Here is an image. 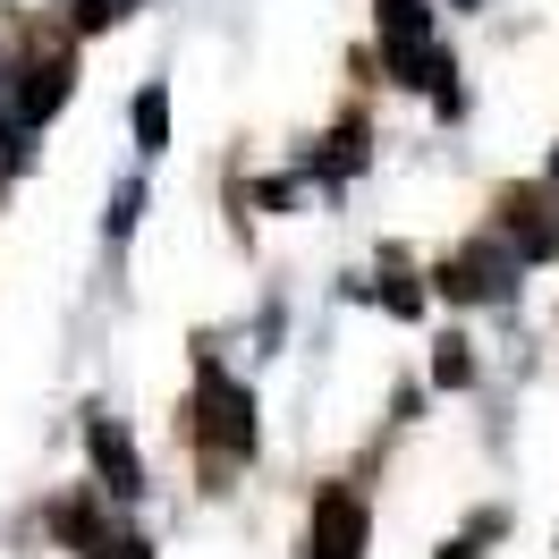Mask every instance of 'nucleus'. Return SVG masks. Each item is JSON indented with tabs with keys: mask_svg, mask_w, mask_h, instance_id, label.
<instances>
[{
	"mask_svg": "<svg viewBox=\"0 0 559 559\" xmlns=\"http://www.w3.org/2000/svg\"><path fill=\"white\" fill-rule=\"evenodd\" d=\"M85 559H153V543H136V534H103Z\"/></svg>",
	"mask_w": 559,
	"mask_h": 559,
	"instance_id": "9",
	"label": "nucleus"
},
{
	"mask_svg": "<svg viewBox=\"0 0 559 559\" xmlns=\"http://www.w3.org/2000/svg\"><path fill=\"white\" fill-rule=\"evenodd\" d=\"M187 441H212V450L246 457L254 450V399H246L212 356H195V399H187Z\"/></svg>",
	"mask_w": 559,
	"mask_h": 559,
	"instance_id": "1",
	"label": "nucleus"
},
{
	"mask_svg": "<svg viewBox=\"0 0 559 559\" xmlns=\"http://www.w3.org/2000/svg\"><path fill=\"white\" fill-rule=\"evenodd\" d=\"M509 288H518V254H500V246H466V254L441 263V297H475V306H491V297H509Z\"/></svg>",
	"mask_w": 559,
	"mask_h": 559,
	"instance_id": "3",
	"label": "nucleus"
},
{
	"mask_svg": "<svg viewBox=\"0 0 559 559\" xmlns=\"http://www.w3.org/2000/svg\"><path fill=\"white\" fill-rule=\"evenodd\" d=\"M382 306H390V314H424V288H416L407 272H390V280H382Z\"/></svg>",
	"mask_w": 559,
	"mask_h": 559,
	"instance_id": "8",
	"label": "nucleus"
},
{
	"mask_svg": "<svg viewBox=\"0 0 559 559\" xmlns=\"http://www.w3.org/2000/svg\"><path fill=\"white\" fill-rule=\"evenodd\" d=\"M314 559H365V500L348 484L314 500Z\"/></svg>",
	"mask_w": 559,
	"mask_h": 559,
	"instance_id": "4",
	"label": "nucleus"
},
{
	"mask_svg": "<svg viewBox=\"0 0 559 559\" xmlns=\"http://www.w3.org/2000/svg\"><path fill=\"white\" fill-rule=\"evenodd\" d=\"M551 170H559V153H551Z\"/></svg>",
	"mask_w": 559,
	"mask_h": 559,
	"instance_id": "11",
	"label": "nucleus"
},
{
	"mask_svg": "<svg viewBox=\"0 0 559 559\" xmlns=\"http://www.w3.org/2000/svg\"><path fill=\"white\" fill-rule=\"evenodd\" d=\"M85 450H94V475H103L110 500H136V491H144V457H136V441H128L110 416L85 424Z\"/></svg>",
	"mask_w": 559,
	"mask_h": 559,
	"instance_id": "5",
	"label": "nucleus"
},
{
	"mask_svg": "<svg viewBox=\"0 0 559 559\" xmlns=\"http://www.w3.org/2000/svg\"><path fill=\"white\" fill-rule=\"evenodd\" d=\"M432 382H441V390L475 382V356H466V340H441V365H432Z\"/></svg>",
	"mask_w": 559,
	"mask_h": 559,
	"instance_id": "7",
	"label": "nucleus"
},
{
	"mask_svg": "<svg viewBox=\"0 0 559 559\" xmlns=\"http://www.w3.org/2000/svg\"><path fill=\"white\" fill-rule=\"evenodd\" d=\"M69 85H76L69 51H35V60L17 69V85H9V119H17V128H43L51 110L69 103Z\"/></svg>",
	"mask_w": 559,
	"mask_h": 559,
	"instance_id": "2",
	"label": "nucleus"
},
{
	"mask_svg": "<svg viewBox=\"0 0 559 559\" xmlns=\"http://www.w3.org/2000/svg\"><path fill=\"white\" fill-rule=\"evenodd\" d=\"M136 144H144V153L170 144V94H162V85H144V94H136Z\"/></svg>",
	"mask_w": 559,
	"mask_h": 559,
	"instance_id": "6",
	"label": "nucleus"
},
{
	"mask_svg": "<svg viewBox=\"0 0 559 559\" xmlns=\"http://www.w3.org/2000/svg\"><path fill=\"white\" fill-rule=\"evenodd\" d=\"M136 212H144V195H136V187H119V195H110V229H136Z\"/></svg>",
	"mask_w": 559,
	"mask_h": 559,
	"instance_id": "10",
	"label": "nucleus"
}]
</instances>
